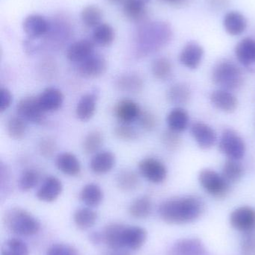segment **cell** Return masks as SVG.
I'll use <instances>...</instances> for the list:
<instances>
[{"label":"cell","instance_id":"cell-38","mask_svg":"<svg viewBox=\"0 0 255 255\" xmlns=\"http://www.w3.org/2000/svg\"><path fill=\"white\" fill-rule=\"evenodd\" d=\"M81 19L86 26L95 28L101 23L103 12L100 7L96 5H88L84 7L81 12Z\"/></svg>","mask_w":255,"mask_h":255},{"label":"cell","instance_id":"cell-53","mask_svg":"<svg viewBox=\"0 0 255 255\" xmlns=\"http://www.w3.org/2000/svg\"><path fill=\"white\" fill-rule=\"evenodd\" d=\"M107 1H109V2H110L111 4H124V3H125L126 1H127V0H107Z\"/></svg>","mask_w":255,"mask_h":255},{"label":"cell","instance_id":"cell-5","mask_svg":"<svg viewBox=\"0 0 255 255\" xmlns=\"http://www.w3.org/2000/svg\"><path fill=\"white\" fill-rule=\"evenodd\" d=\"M199 181L204 190L214 197H224L230 190V184L223 175L213 169H205L201 171Z\"/></svg>","mask_w":255,"mask_h":255},{"label":"cell","instance_id":"cell-34","mask_svg":"<svg viewBox=\"0 0 255 255\" xmlns=\"http://www.w3.org/2000/svg\"><path fill=\"white\" fill-rule=\"evenodd\" d=\"M191 98V91L184 84L172 85L167 91V99L173 105H186Z\"/></svg>","mask_w":255,"mask_h":255},{"label":"cell","instance_id":"cell-51","mask_svg":"<svg viewBox=\"0 0 255 255\" xmlns=\"http://www.w3.org/2000/svg\"><path fill=\"white\" fill-rule=\"evenodd\" d=\"M107 255H132L129 252L124 251L123 250H112Z\"/></svg>","mask_w":255,"mask_h":255},{"label":"cell","instance_id":"cell-54","mask_svg":"<svg viewBox=\"0 0 255 255\" xmlns=\"http://www.w3.org/2000/svg\"><path fill=\"white\" fill-rule=\"evenodd\" d=\"M139 1H142V2L145 3V4H148L151 0H139Z\"/></svg>","mask_w":255,"mask_h":255},{"label":"cell","instance_id":"cell-27","mask_svg":"<svg viewBox=\"0 0 255 255\" xmlns=\"http://www.w3.org/2000/svg\"><path fill=\"white\" fill-rule=\"evenodd\" d=\"M235 54L238 61L244 66H250L255 63V40L252 38H244L235 49Z\"/></svg>","mask_w":255,"mask_h":255},{"label":"cell","instance_id":"cell-46","mask_svg":"<svg viewBox=\"0 0 255 255\" xmlns=\"http://www.w3.org/2000/svg\"><path fill=\"white\" fill-rule=\"evenodd\" d=\"M46 255H79L74 247L67 244H58L48 249Z\"/></svg>","mask_w":255,"mask_h":255},{"label":"cell","instance_id":"cell-2","mask_svg":"<svg viewBox=\"0 0 255 255\" xmlns=\"http://www.w3.org/2000/svg\"><path fill=\"white\" fill-rule=\"evenodd\" d=\"M172 36V28L166 22L144 24L139 27L136 33V55L145 57L160 50L170 41Z\"/></svg>","mask_w":255,"mask_h":255},{"label":"cell","instance_id":"cell-24","mask_svg":"<svg viewBox=\"0 0 255 255\" xmlns=\"http://www.w3.org/2000/svg\"><path fill=\"white\" fill-rule=\"evenodd\" d=\"M97 97L94 94H87L79 99L76 108V115L79 121L87 122L94 117L97 109Z\"/></svg>","mask_w":255,"mask_h":255},{"label":"cell","instance_id":"cell-30","mask_svg":"<svg viewBox=\"0 0 255 255\" xmlns=\"http://www.w3.org/2000/svg\"><path fill=\"white\" fill-rule=\"evenodd\" d=\"M189 121L188 113L181 108H176L171 111L166 119L169 129L178 133L184 131L187 128Z\"/></svg>","mask_w":255,"mask_h":255},{"label":"cell","instance_id":"cell-29","mask_svg":"<svg viewBox=\"0 0 255 255\" xmlns=\"http://www.w3.org/2000/svg\"><path fill=\"white\" fill-rule=\"evenodd\" d=\"M123 11L127 19L133 22H141L147 16L146 4L139 0H127L123 4Z\"/></svg>","mask_w":255,"mask_h":255},{"label":"cell","instance_id":"cell-14","mask_svg":"<svg viewBox=\"0 0 255 255\" xmlns=\"http://www.w3.org/2000/svg\"><path fill=\"white\" fill-rule=\"evenodd\" d=\"M39 106L44 113L54 112L61 109L64 102V96L58 88H46L37 97Z\"/></svg>","mask_w":255,"mask_h":255},{"label":"cell","instance_id":"cell-25","mask_svg":"<svg viewBox=\"0 0 255 255\" xmlns=\"http://www.w3.org/2000/svg\"><path fill=\"white\" fill-rule=\"evenodd\" d=\"M115 87L118 91L130 94H137L143 89V79L136 73L121 75L115 81Z\"/></svg>","mask_w":255,"mask_h":255},{"label":"cell","instance_id":"cell-22","mask_svg":"<svg viewBox=\"0 0 255 255\" xmlns=\"http://www.w3.org/2000/svg\"><path fill=\"white\" fill-rule=\"evenodd\" d=\"M212 104L222 112L232 113L236 110L238 106L237 97L232 93L226 90L214 91L211 95Z\"/></svg>","mask_w":255,"mask_h":255},{"label":"cell","instance_id":"cell-26","mask_svg":"<svg viewBox=\"0 0 255 255\" xmlns=\"http://www.w3.org/2000/svg\"><path fill=\"white\" fill-rule=\"evenodd\" d=\"M224 27L231 35H240L245 31L247 20L242 13L238 11L229 12L225 16Z\"/></svg>","mask_w":255,"mask_h":255},{"label":"cell","instance_id":"cell-28","mask_svg":"<svg viewBox=\"0 0 255 255\" xmlns=\"http://www.w3.org/2000/svg\"><path fill=\"white\" fill-rule=\"evenodd\" d=\"M103 192L97 184L91 183L82 187L79 193L80 200L89 208L98 206L103 200Z\"/></svg>","mask_w":255,"mask_h":255},{"label":"cell","instance_id":"cell-50","mask_svg":"<svg viewBox=\"0 0 255 255\" xmlns=\"http://www.w3.org/2000/svg\"><path fill=\"white\" fill-rule=\"evenodd\" d=\"M89 239L94 245H100L102 242H104L103 233H100V232H93L90 235Z\"/></svg>","mask_w":255,"mask_h":255},{"label":"cell","instance_id":"cell-48","mask_svg":"<svg viewBox=\"0 0 255 255\" xmlns=\"http://www.w3.org/2000/svg\"><path fill=\"white\" fill-rule=\"evenodd\" d=\"M241 251L244 255H255V233H247L241 241Z\"/></svg>","mask_w":255,"mask_h":255},{"label":"cell","instance_id":"cell-42","mask_svg":"<svg viewBox=\"0 0 255 255\" xmlns=\"http://www.w3.org/2000/svg\"><path fill=\"white\" fill-rule=\"evenodd\" d=\"M1 255H28V247L21 240L11 238L3 245Z\"/></svg>","mask_w":255,"mask_h":255},{"label":"cell","instance_id":"cell-23","mask_svg":"<svg viewBox=\"0 0 255 255\" xmlns=\"http://www.w3.org/2000/svg\"><path fill=\"white\" fill-rule=\"evenodd\" d=\"M126 226L121 223H111L105 228L103 233L105 244L112 250H123V234Z\"/></svg>","mask_w":255,"mask_h":255},{"label":"cell","instance_id":"cell-17","mask_svg":"<svg viewBox=\"0 0 255 255\" xmlns=\"http://www.w3.org/2000/svg\"><path fill=\"white\" fill-rule=\"evenodd\" d=\"M94 42L87 39L78 40L72 43L67 50V59L71 62H82L94 53Z\"/></svg>","mask_w":255,"mask_h":255},{"label":"cell","instance_id":"cell-47","mask_svg":"<svg viewBox=\"0 0 255 255\" xmlns=\"http://www.w3.org/2000/svg\"><path fill=\"white\" fill-rule=\"evenodd\" d=\"M138 121L140 127L148 131L154 130L157 127V119L155 116L148 111H144V112L142 111Z\"/></svg>","mask_w":255,"mask_h":255},{"label":"cell","instance_id":"cell-7","mask_svg":"<svg viewBox=\"0 0 255 255\" xmlns=\"http://www.w3.org/2000/svg\"><path fill=\"white\" fill-rule=\"evenodd\" d=\"M16 110L18 116L27 122L37 125L45 123V113L39 106L37 97H24L16 105Z\"/></svg>","mask_w":255,"mask_h":255},{"label":"cell","instance_id":"cell-52","mask_svg":"<svg viewBox=\"0 0 255 255\" xmlns=\"http://www.w3.org/2000/svg\"><path fill=\"white\" fill-rule=\"evenodd\" d=\"M162 1H165V2L169 3V4H179L182 3L184 0H162Z\"/></svg>","mask_w":255,"mask_h":255},{"label":"cell","instance_id":"cell-32","mask_svg":"<svg viewBox=\"0 0 255 255\" xmlns=\"http://www.w3.org/2000/svg\"><path fill=\"white\" fill-rule=\"evenodd\" d=\"M116 184L122 191L131 192L139 187L140 180L136 172L130 169H124L117 175Z\"/></svg>","mask_w":255,"mask_h":255},{"label":"cell","instance_id":"cell-12","mask_svg":"<svg viewBox=\"0 0 255 255\" xmlns=\"http://www.w3.org/2000/svg\"><path fill=\"white\" fill-rule=\"evenodd\" d=\"M22 28L28 38L38 39L48 32L49 25L44 16L40 14H30L24 19Z\"/></svg>","mask_w":255,"mask_h":255},{"label":"cell","instance_id":"cell-31","mask_svg":"<svg viewBox=\"0 0 255 255\" xmlns=\"http://www.w3.org/2000/svg\"><path fill=\"white\" fill-rule=\"evenodd\" d=\"M75 224L81 230H87L94 226L97 220V214L94 210L82 208L76 210L73 215Z\"/></svg>","mask_w":255,"mask_h":255},{"label":"cell","instance_id":"cell-41","mask_svg":"<svg viewBox=\"0 0 255 255\" xmlns=\"http://www.w3.org/2000/svg\"><path fill=\"white\" fill-rule=\"evenodd\" d=\"M40 179V174L37 170L33 169H25L19 177V189L23 192L31 190L38 184Z\"/></svg>","mask_w":255,"mask_h":255},{"label":"cell","instance_id":"cell-36","mask_svg":"<svg viewBox=\"0 0 255 255\" xmlns=\"http://www.w3.org/2000/svg\"><path fill=\"white\" fill-rule=\"evenodd\" d=\"M221 175L229 184H235L242 178L244 168L238 160L229 159L223 166Z\"/></svg>","mask_w":255,"mask_h":255},{"label":"cell","instance_id":"cell-45","mask_svg":"<svg viewBox=\"0 0 255 255\" xmlns=\"http://www.w3.org/2000/svg\"><path fill=\"white\" fill-rule=\"evenodd\" d=\"M57 144L55 139L51 137H45L39 142L38 149L40 154L45 158H49L56 151Z\"/></svg>","mask_w":255,"mask_h":255},{"label":"cell","instance_id":"cell-9","mask_svg":"<svg viewBox=\"0 0 255 255\" xmlns=\"http://www.w3.org/2000/svg\"><path fill=\"white\" fill-rule=\"evenodd\" d=\"M230 223L232 227L244 233L255 232V210L251 207L237 208L231 214Z\"/></svg>","mask_w":255,"mask_h":255},{"label":"cell","instance_id":"cell-49","mask_svg":"<svg viewBox=\"0 0 255 255\" xmlns=\"http://www.w3.org/2000/svg\"><path fill=\"white\" fill-rule=\"evenodd\" d=\"M13 102V96L8 89L1 88L0 90V112H4L10 107Z\"/></svg>","mask_w":255,"mask_h":255},{"label":"cell","instance_id":"cell-35","mask_svg":"<svg viewBox=\"0 0 255 255\" xmlns=\"http://www.w3.org/2000/svg\"><path fill=\"white\" fill-rule=\"evenodd\" d=\"M115 40L113 28L107 23H100L93 31V40L101 46H109Z\"/></svg>","mask_w":255,"mask_h":255},{"label":"cell","instance_id":"cell-10","mask_svg":"<svg viewBox=\"0 0 255 255\" xmlns=\"http://www.w3.org/2000/svg\"><path fill=\"white\" fill-rule=\"evenodd\" d=\"M107 70V62L103 55L94 53L79 63V74L85 79H95L103 76Z\"/></svg>","mask_w":255,"mask_h":255},{"label":"cell","instance_id":"cell-37","mask_svg":"<svg viewBox=\"0 0 255 255\" xmlns=\"http://www.w3.org/2000/svg\"><path fill=\"white\" fill-rule=\"evenodd\" d=\"M103 133L98 130L89 132L85 136L82 143L84 152L87 154H96L103 144Z\"/></svg>","mask_w":255,"mask_h":255},{"label":"cell","instance_id":"cell-21","mask_svg":"<svg viewBox=\"0 0 255 255\" xmlns=\"http://www.w3.org/2000/svg\"><path fill=\"white\" fill-rule=\"evenodd\" d=\"M55 164L58 170L68 176H78L82 170L79 159L70 152H63L58 154L55 160Z\"/></svg>","mask_w":255,"mask_h":255},{"label":"cell","instance_id":"cell-3","mask_svg":"<svg viewBox=\"0 0 255 255\" xmlns=\"http://www.w3.org/2000/svg\"><path fill=\"white\" fill-rule=\"evenodd\" d=\"M4 221L10 232L21 236H32L40 230L38 220L22 208H10L6 212Z\"/></svg>","mask_w":255,"mask_h":255},{"label":"cell","instance_id":"cell-11","mask_svg":"<svg viewBox=\"0 0 255 255\" xmlns=\"http://www.w3.org/2000/svg\"><path fill=\"white\" fill-rule=\"evenodd\" d=\"M142 113L139 104L133 100H120L114 108V114L121 124H131L139 120Z\"/></svg>","mask_w":255,"mask_h":255},{"label":"cell","instance_id":"cell-43","mask_svg":"<svg viewBox=\"0 0 255 255\" xmlns=\"http://www.w3.org/2000/svg\"><path fill=\"white\" fill-rule=\"evenodd\" d=\"M114 134L118 139L124 141H132L138 139L139 133L130 124H121L114 129Z\"/></svg>","mask_w":255,"mask_h":255},{"label":"cell","instance_id":"cell-44","mask_svg":"<svg viewBox=\"0 0 255 255\" xmlns=\"http://www.w3.org/2000/svg\"><path fill=\"white\" fill-rule=\"evenodd\" d=\"M162 142L169 150H175L181 145V139L178 132L169 129L162 134Z\"/></svg>","mask_w":255,"mask_h":255},{"label":"cell","instance_id":"cell-13","mask_svg":"<svg viewBox=\"0 0 255 255\" xmlns=\"http://www.w3.org/2000/svg\"><path fill=\"white\" fill-rule=\"evenodd\" d=\"M63 185L61 180L55 176H48L43 180L37 190L36 196L43 202H55L62 193Z\"/></svg>","mask_w":255,"mask_h":255},{"label":"cell","instance_id":"cell-8","mask_svg":"<svg viewBox=\"0 0 255 255\" xmlns=\"http://www.w3.org/2000/svg\"><path fill=\"white\" fill-rule=\"evenodd\" d=\"M139 173L153 184H161L167 178V168L154 157H146L139 163Z\"/></svg>","mask_w":255,"mask_h":255},{"label":"cell","instance_id":"cell-15","mask_svg":"<svg viewBox=\"0 0 255 255\" xmlns=\"http://www.w3.org/2000/svg\"><path fill=\"white\" fill-rule=\"evenodd\" d=\"M169 255H208L203 243L197 238L181 240L175 243Z\"/></svg>","mask_w":255,"mask_h":255},{"label":"cell","instance_id":"cell-1","mask_svg":"<svg viewBox=\"0 0 255 255\" xmlns=\"http://www.w3.org/2000/svg\"><path fill=\"white\" fill-rule=\"evenodd\" d=\"M205 211V203L196 196L172 198L159 207L160 218L168 224L182 225L198 220Z\"/></svg>","mask_w":255,"mask_h":255},{"label":"cell","instance_id":"cell-33","mask_svg":"<svg viewBox=\"0 0 255 255\" xmlns=\"http://www.w3.org/2000/svg\"><path fill=\"white\" fill-rule=\"evenodd\" d=\"M152 211V202L148 196H141L135 199L129 208L132 217L136 219H145L149 217Z\"/></svg>","mask_w":255,"mask_h":255},{"label":"cell","instance_id":"cell-20","mask_svg":"<svg viewBox=\"0 0 255 255\" xmlns=\"http://www.w3.org/2000/svg\"><path fill=\"white\" fill-rule=\"evenodd\" d=\"M148 237L147 231L139 226H127L123 234L124 249L138 250L145 244Z\"/></svg>","mask_w":255,"mask_h":255},{"label":"cell","instance_id":"cell-4","mask_svg":"<svg viewBox=\"0 0 255 255\" xmlns=\"http://www.w3.org/2000/svg\"><path fill=\"white\" fill-rule=\"evenodd\" d=\"M212 78L216 85L226 91L238 89L244 81L239 67L229 61L218 63L213 70Z\"/></svg>","mask_w":255,"mask_h":255},{"label":"cell","instance_id":"cell-16","mask_svg":"<svg viewBox=\"0 0 255 255\" xmlns=\"http://www.w3.org/2000/svg\"><path fill=\"white\" fill-rule=\"evenodd\" d=\"M191 133L199 146L202 149H209L217 142L215 130L203 123H196L191 127Z\"/></svg>","mask_w":255,"mask_h":255},{"label":"cell","instance_id":"cell-19","mask_svg":"<svg viewBox=\"0 0 255 255\" xmlns=\"http://www.w3.org/2000/svg\"><path fill=\"white\" fill-rule=\"evenodd\" d=\"M203 56V48L197 43L190 42L181 51L180 61L184 67L194 70L200 65Z\"/></svg>","mask_w":255,"mask_h":255},{"label":"cell","instance_id":"cell-40","mask_svg":"<svg viewBox=\"0 0 255 255\" xmlns=\"http://www.w3.org/2000/svg\"><path fill=\"white\" fill-rule=\"evenodd\" d=\"M26 121L25 120L18 115L9 118L7 123V131L12 139H22L26 133Z\"/></svg>","mask_w":255,"mask_h":255},{"label":"cell","instance_id":"cell-39","mask_svg":"<svg viewBox=\"0 0 255 255\" xmlns=\"http://www.w3.org/2000/svg\"><path fill=\"white\" fill-rule=\"evenodd\" d=\"M153 76L158 80L166 81L170 78L172 73V66L169 59L166 58H157L151 66Z\"/></svg>","mask_w":255,"mask_h":255},{"label":"cell","instance_id":"cell-6","mask_svg":"<svg viewBox=\"0 0 255 255\" xmlns=\"http://www.w3.org/2000/svg\"><path fill=\"white\" fill-rule=\"evenodd\" d=\"M219 149L231 160H239L245 155V142L235 130L226 129L220 138Z\"/></svg>","mask_w":255,"mask_h":255},{"label":"cell","instance_id":"cell-18","mask_svg":"<svg viewBox=\"0 0 255 255\" xmlns=\"http://www.w3.org/2000/svg\"><path fill=\"white\" fill-rule=\"evenodd\" d=\"M116 157L110 151H102L96 153L91 161L90 169L97 175H104L112 171L115 167Z\"/></svg>","mask_w":255,"mask_h":255}]
</instances>
